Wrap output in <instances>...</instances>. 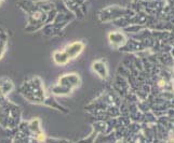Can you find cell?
<instances>
[{"label":"cell","mask_w":174,"mask_h":143,"mask_svg":"<svg viewBox=\"0 0 174 143\" xmlns=\"http://www.w3.org/2000/svg\"><path fill=\"white\" fill-rule=\"evenodd\" d=\"M53 60L56 65L62 66V65H66L71 59L68 58V56H67L64 51H56L53 54Z\"/></svg>","instance_id":"obj_4"},{"label":"cell","mask_w":174,"mask_h":143,"mask_svg":"<svg viewBox=\"0 0 174 143\" xmlns=\"http://www.w3.org/2000/svg\"><path fill=\"white\" fill-rule=\"evenodd\" d=\"M83 47H84V44L80 41H77V42H73L71 44H68L65 47L64 52L66 53V55L68 56L69 59H74V58L78 57V55L83 51Z\"/></svg>","instance_id":"obj_2"},{"label":"cell","mask_w":174,"mask_h":143,"mask_svg":"<svg viewBox=\"0 0 174 143\" xmlns=\"http://www.w3.org/2000/svg\"><path fill=\"white\" fill-rule=\"evenodd\" d=\"M92 69L94 70V72H95L99 77H101V78L105 79L107 77V68H106L105 64H104L102 60H97L95 61V62H93Z\"/></svg>","instance_id":"obj_3"},{"label":"cell","mask_w":174,"mask_h":143,"mask_svg":"<svg viewBox=\"0 0 174 143\" xmlns=\"http://www.w3.org/2000/svg\"><path fill=\"white\" fill-rule=\"evenodd\" d=\"M2 1H3V0H0V4H1V2H2Z\"/></svg>","instance_id":"obj_5"},{"label":"cell","mask_w":174,"mask_h":143,"mask_svg":"<svg viewBox=\"0 0 174 143\" xmlns=\"http://www.w3.org/2000/svg\"><path fill=\"white\" fill-rule=\"evenodd\" d=\"M60 85L65 86L68 89H73L75 87H78L80 85V78L79 75H77L76 73H68L63 75L62 78H60L58 83Z\"/></svg>","instance_id":"obj_1"}]
</instances>
